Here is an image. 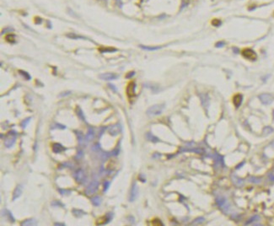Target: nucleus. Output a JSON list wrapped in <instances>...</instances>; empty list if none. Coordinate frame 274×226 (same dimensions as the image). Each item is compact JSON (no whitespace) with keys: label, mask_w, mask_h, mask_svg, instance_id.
Instances as JSON below:
<instances>
[{"label":"nucleus","mask_w":274,"mask_h":226,"mask_svg":"<svg viewBox=\"0 0 274 226\" xmlns=\"http://www.w3.org/2000/svg\"><path fill=\"white\" fill-rule=\"evenodd\" d=\"M165 109V104H157L150 106L147 111V114L150 117H155L159 116L162 113V111Z\"/></svg>","instance_id":"nucleus-1"},{"label":"nucleus","mask_w":274,"mask_h":226,"mask_svg":"<svg viewBox=\"0 0 274 226\" xmlns=\"http://www.w3.org/2000/svg\"><path fill=\"white\" fill-rule=\"evenodd\" d=\"M99 186H100V183H99V182H97V181L92 182L88 186H87L86 190H85V194H86L87 196H91V195H93V194H95L98 191Z\"/></svg>","instance_id":"nucleus-2"},{"label":"nucleus","mask_w":274,"mask_h":226,"mask_svg":"<svg viewBox=\"0 0 274 226\" xmlns=\"http://www.w3.org/2000/svg\"><path fill=\"white\" fill-rule=\"evenodd\" d=\"M242 55L244 57H245L248 60L251 61H255L256 59V54L253 50L250 49V48H245L242 51Z\"/></svg>","instance_id":"nucleus-3"},{"label":"nucleus","mask_w":274,"mask_h":226,"mask_svg":"<svg viewBox=\"0 0 274 226\" xmlns=\"http://www.w3.org/2000/svg\"><path fill=\"white\" fill-rule=\"evenodd\" d=\"M137 196H138V186H137V183L134 182L133 186H132L131 192H130L129 201L130 202H134L136 199H137Z\"/></svg>","instance_id":"nucleus-4"},{"label":"nucleus","mask_w":274,"mask_h":226,"mask_svg":"<svg viewBox=\"0 0 274 226\" xmlns=\"http://www.w3.org/2000/svg\"><path fill=\"white\" fill-rule=\"evenodd\" d=\"M99 78L102 80H105V81H111V80L116 79L118 76L112 73H105V74H101L99 75Z\"/></svg>","instance_id":"nucleus-5"},{"label":"nucleus","mask_w":274,"mask_h":226,"mask_svg":"<svg viewBox=\"0 0 274 226\" xmlns=\"http://www.w3.org/2000/svg\"><path fill=\"white\" fill-rule=\"evenodd\" d=\"M74 178L78 183H81L85 179V173L82 169H79L74 173Z\"/></svg>","instance_id":"nucleus-6"},{"label":"nucleus","mask_w":274,"mask_h":226,"mask_svg":"<svg viewBox=\"0 0 274 226\" xmlns=\"http://www.w3.org/2000/svg\"><path fill=\"white\" fill-rule=\"evenodd\" d=\"M135 88L136 85L134 82H130L127 86H126V95L129 97L135 96Z\"/></svg>","instance_id":"nucleus-7"},{"label":"nucleus","mask_w":274,"mask_h":226,"mask_svg":"<svg viewBox=\"0 0 274 226\" xmlns=\"http://www.w3.org/2000/svg\"><path fill=\"white\" fill-rule=\"evenodd\" d=\"M22 192H23V186L21 185H18L15 187L14 192H13V201H15L19 197L21 196Z\"/></svg>","instance_id":"nucleus-8"},{"label":"nucleus","mask_w":274,"mask_h":226,"mask_svg":"<svg viewBox=\"0 0 274 226\" xmlns=\"http://www.w3.org/2000/svg\"><path fill=\"white\" fill-rule=\"evenodd\" d=\"M15 136L16 135H9V137L8 139H5L4 145L7 148H11V147L14 146V143H15Z\"/></svg>","instance_id":"nucleus-9"},{"label":"nucleus","mask_w":274,"mask_h":226,"mask_svg":"<svg viewBox=\"0 0 274 226\" xmlns=\"http://www.w3.org/2000/svg\"><path fill=\"white\" fill-rule=\"evenodd\" d=\"M38 222H37L36 219L35 218H28V219L24 220L23 222L21 223L22 226H33V225H37Z\"/></svg>","instance_id":"nucleus-10"},{"label":"nucleus","mask_w":274,"mask_h":226,"mask_svg":"<svg viewBox=\"0 0 274 226\" xmlns=\"http://www.w3.org/2000/svg\"><path fill=\"white\" fill-rule=\"evenodd\" d=\"M242 100H243V97H242V96L240 94H237L234 96V100H234V104L236 108H238L240 105H241Z\"/></svg>","instance_id":"nucleus-11"},{"label":"nucleus","mask_w":274,"mask_h":226,"mask_svg":"<svg viewBox=\"0 0 274 226\" xmlns=\"http://www.w3.org/2000/svg\"><path fill=\"white\" fill-rule=\"evenodd\" d=\"M260 99L262 101V103L264 104H269L273 101V98L269 95H262V96H260Z\"/></svg>","instance_id":"nucleus-12"},{"label":"nucleus","mask_w":274,"mask_h":226,"mask_svg":"<svg viewBox=\"0 0 274 226\" xmlns=\"http://www.w3.org/2000/svg\"><path fill=\"white\" fill-rule=\"evenodd\" d=\"M64 148L60 144V143H53V151L56 154H58V153H61L62 151L64 150Z\"/></svg>","instance_id":"nucleus-13"},{"label":"nucleus","mask_w":274,"mask_h":226,"mask_svg":"<svg viewBox=\"0 0 274 226\" xmlns=\"http://www.w3.org/2000/svg\"><path fill=\"white\" fill-rule=\"evenodd\" d=\"M95 138V132H94V129L93 128H89V131L88 132H87V134L85 135V139L87 140L88 142L91 141V140H93Z\"/></svg>","instance_id":"nucleus-14"},{"label":"nucleus","mask_w":274,"mask_h":226,"mask_svg":"<svg viewBox=\"0 0 274 226\" xmlns=\"http://www.w3.org/2000/svg\"><path fill=\"white\" fill-rule=\"evenodd\" d=\"M109 132L112 136H116L120 132V128H119L118 125H115V126L111 127V128H109Z\"/></svg>","instance_id":"nucleus-15"},{"label":"nucleus","mask_w":274,"mask_h":226,"mask_svg":"<svg viewBox=\"0 0 274 226\" xmlns=\"http://www.w3.org/2000/svg\"><path fill=\"white\" fill-rule=\"evenodd\" d=\"M146 138H147V139H148V141L152 142V143H158V142H159V139H158L157 137H155V136L153 135V134H151V133H149V132L146 134Z\"/></svg>","instance_id":"nucleus-16"},{"label":"nucleus","mask_w":274,"mask_h":226,"mask_svg":"<svg viewBox=\"0 0 274 226\" xmlns=\"http://www.w3.org/2000/svg\"><path fill=\"white\" fill-rule=\"evenodd\" d=\"M91 202H92V203L95 206H99V205H100V203H101V197H99V196L93 197L91 198Z\"/></svg>","instance_id":"nucleus-17"},{"label":"nucleus","mask_w":274,"mask_h":226,"mask_svg":"<svg viewBox=\"0 0 274 226\" xmlns=\"http://www.w3.org/2000/svg\"><path fill=\"white\" fill-rule=\"evenodd\" d=\"M217 203L218 205L221 208H224V205L226 204V200L223 197H217Z\"/></svg>","instance_id":"nucleus-18"},{"label":"nucleus","mask_w":274,"mask_h":226,"mask_svg":"<svg viewBox=\"0 0 274 226\" xmlns=\"http://www.w3.org/2000/svg\"><path fill=\"white\" fill-rule=\"evenodd\" d=\"M73 214H74V216H76V217H81V216L86 214V213L80 210V209H74V210H73Z\"/></svg>","instance_id":"nucleus-19"},{"label":"nucleus","mask_w":274,"mask_h":226,"mask_svg":"<svg viewBox=\"0 0 274 226\" xmlns=\"http://www.w3.org/2000/svg\"><path fill=\"white\" fill-rule=\"evenodd\" d=\"M5 39L9 42H14V41H15V35L9 33V34H8L5 36Z\"/></svg>","instance_id":"nucleus-20"},{"label":"nucleus","mask_w":274,"mask_h":226,"mask_svg":"<svg viewBox=\"0 0 274 226\" xmlns=\"http://www.w3.org/2000/svg\"><path fill=\"white\" fill-rule=\"evenodd\" d=\"M19 73H20V75H21L22 77H24V78H25L26 80H30V79H31V75H30V74H28L27 72H25V71H22V70H19Z\"/></svg>","instance_id":"nucleus-21"},{"label":"nucleus","mask_w":274,"mask_h":226,"mask_svg":"<svg viewBox=\"0 0 274 226\" xmlns=\"http://www.w3.org/2000/svg\"><path fill=\"white\" fill-rule=\"evenodd\" d=\"M58 192H60V194L62 196H68L71 194V191L67 189H58Z\"/></svg>","instance_id":"nucleus-22"},{"label":"nucleus","mask_w":274,"mask_h":226,"mask_svg":"<svg viewBox=\"0 0 274 226\" xmlns=\"http://www.w3.org/2000/svg\"><path fill=\"white\" fill-rule=\"evenodd\" d=\"M31 120V117H28V118H26L25 119V120H24L23 122H21V128H26V126L28 124H29V122H30V121Z\"/></svg>","instance_id":"nucleus-23"},{"label":"nucleus","mask_w":274,"mask_h":226,"mask_svg":"<svg viewBox=\"0 0 274 226\" xmlns=\"http://www.w3.org/2000/svg\"><path fill=\"white\" fill-rule=\"evenodd\" d=\"M144 50H148V51H154V50H158L160 48V46H156V47H150V46H140Z\"/></svg>","instance_id":"nucleus-24"},{"label":"nucleus","mask_w":274,"mask_h":226,"mask_svg":"<svg viewBox=\"0 0 274 226\" xmlns=\"http://www.w3.org/2000/svg\"><path fill=\"white\" fill-rule=\"evenodd\" d=\"M51 128H53L52 129H57V128H60V129H65L66 128V127L63 126V125H61V124H58V123H55L54 125L51 127Z\"/></svg>","instance_id":"nucleus-25"},{"label":"nucleus","mask_w":274,"mask_h":226,"mask_svg":"<svg viewBox=\"0 0 274 226\" xmlns=\"http://www.w3.org/2000/svg\"><path fill=\"white\" fill-rule=\"evenodd\" d=\"M51 205L53 207H63L64 206V205H63V203L59 201H53V203H51Z\"/></svg>","instance_id":"nucleus-26"},{"label":"nucleus","mask_w":274,"mask_h":226,"mask_svg":"<svg viewBox=\"0 0 274 226\" xmlns=\"http://www.w3.org/2000/svg\"><path fill=\"white\" fill-rule=\"evenodd\" d=\"M68 37L72 39H85L84 37L80 36V35H76L75 34H72V35H68Z\"/></svg>","instance_id":"nucleus-27"},{"label":"nucleus","mask_w":274,"mask_h":226,"mask_svg":"<svg viewBox=\"0 0 274 226\" xmlns=\"http://www.w3.org/2000/svg\"><path fill=\"white\" fill-rule=\"evenodd\" d=\"M203 221H204L203 218H197V219H195L194 221H193L192 225H199V224H201L202 222H203Z\"/></svg>","instance_id":"nucleus-28"},{"label":"nucleus","mask_w":274,"mask_h":226,"mask_svg":"<svg viewBox=\"0 0 274 226\" xmlns=\"http://www.w3.org/2000/svg\"><path fill=\"white\" fill-rule=\"evenodd\" d=\"M5 212H6L7 214H8V217L9 218V220H10V221H12V222H14V221H15V219H14V218L13 217V214H11V212H9V210H6V209H5Z\"/></svg>","instance_id":"nucleus-29"},{"label":"nucleus","mask_w":274,"mask_h":226,"mask_svg":"<svg viewBox=\"0 0 274 226\" xmlns=\"http://www.w3.org/2000/svg\"><path fill=\"white\" fill-rule=\"evenodd\" d=\"M110 185H111V182H105L104 183V192H107V190L109 189Z\"/></svg>","instance_id":"nucleus-30"},{"label":"nucleus","mask_w":274,"mask_h":226,"mask_svg":"<svg viewBox=\"0 0 274 226\" xmlns=\"http://www.w3.org/2000/svg\"><path fill=\"white\" fill-rule=\"evenodd\" d=\"M70 94H71V91L68 90V91H65V92H63V93H61V94H60V95H59V96H58V97H60V98H62V97H64V96H69Z\"/></svg>","instance_id":"nucleus-31"},{"label":"nucleus","mask_w":274,"mask_h":226,"mask_svg":"<svg viewBox=\"0 0 274 226\" xmlns=\"http://www.w3.org/2000/svg\"><path fill=\"white\" fill-rule=\"evenodd\" d=\"M100 51L101 52H116V49H114V48H105L104 50L102 49H100Z\"/></svg>","instance_id":"nucleus-32"},{"label":"nucleus","mask_w":274,"mask_h":226,"mask_svg":"<svg viewBox=\"0 0 274 226\" xmlns=\"http://www.w3.org/2000/svg\"><path fill=\"white\" fill-rule=\"evenodd\" d=\"M14 31V29H12V28H5L4 30H3V31H2V34H6L7 32H11V31Z\"/></svg>","instance_id":"nucleus-33"},{"label":"nucleus","mask_w":274,"mask_h":226,"mask_svg":"<svg viewBox=\"0 0 274 226\" xmlns=\"http://www.w3.org/2000/svg\"><path fill=\"white\" fill-rule=\"evenodd\" d=\"M220 23L221 22L219 21V20H212V24L215 26H219V25H220Z\"/></svg>","instance_id":"nucleus-34"},{"label":"nucleus","mask_w":274,"mask_h":226,"mask_svg":"<svg viewBox=\"0 0 274 226\" xmlns=\"http://www.w3.org/2000/svg\"><path fill=\"white\" fill-rule=\"evenodd\" d=\"M79 111H80V113H79V114L78 113V114H79V117L82 119V120H84V113H83V111H81V109H80V108H79Z\"/></svg>","instance_id":"nucleus-35"},{"label":"nucleus","mask_w":274,"mask_h":226,"mask_svg":"<svg viewBox=\"0 0 274 226\" xmlns=\"http://www.w3.org/2000/svg\"><path fill=\"white\" fill-rule=\"evenodd\" d=\"M108 86L111 87V89H112L113 91H115V92H116V86H115L114 85H111V84H109V85H108Z\"/></svg>","instance_id":"nucleus-36"},{"label":"nucleus","mask_w":274,"mask_h":226,"mask_svg":"<svg viewBox=\"0 0 274 226\" xmlns=\"http://www.w3.org/2000/svg\"><path fill=\"white\" fill-rule=\"evenodd\" d=\"M134 74H135V73H134V72H131V73H129V74H128V75H126V78H131L132 76H133Z\"/></svg>","instance_id":"nucleus-37"},{"label":"nucleus","mask_w":274,"mask_h":226,"mask_svg":"<svg viewBox=\"0 0 274 226\" xmlns=\"http://www.w3.org/2000/svg\"><path fill=\"white\" fill-rule=\"evenodd\" d=\"M83 152H82L81 150L79 151V153H78V156H77V159H80V158H82V157H83Z\"/></svg>","instance_id":"nucleus-38"},{"label":"nucleus","mask_w":274,"mask_h":226,"mask_svg":"<svg viewBox=\"0 0 274 226\" xmlns=\"http://www.w3.org/2000/svg\"><path fill=\"white\" fill-rule=\"evenodd\" d=\"M54 225H62V226H64V225H65V224H58V223H55V224H54Z\"/></svg>","instance_id":"nucleus-39"},{"label":"nucleus","mask_w":274,"mask_h":226,"mask_svg":"<svg viewBox=\"0 0 274 226\" xmlns=\"http://www.w3.org/2000/svg\"><path fill=\"white\" fill-rule=\"evenodd\" d=\"M101 1H105V2H107L108 0H101Z\"/></svg>","instance_id":"nucleus-40"},{"label":"nucleus","mask_w":274,"mask_h":226,"mask_svg":"<svg viewBox=\"0 0 274 226\" xmlns=\"http://www.w3.org/2000/svg\"><path fill=\"white\" fill-rule=\"evenodd\" d=\"M273 146H274V143H273Z\"/></svg>","instance_id":"nucleus-41"}]
</instances>
